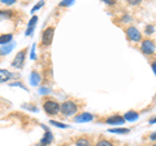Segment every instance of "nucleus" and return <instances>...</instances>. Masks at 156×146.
<instances>
[{"mask_svg":"<svg viewBox=\"0 0 156 146\" xmlns=\"http://www.w3.org/2000/svg\"><path fill=\"white\" fill-rule=\"evenodd\" d=\"M37 146H46V145H43V144H39V145H37Z\"/></svg>","mask_w":156,"mask_h":146,"instance_id":"nucleus-31","label":"nucleus"},{"mask_svg":"<svg viewBox=\"0 0 156 146\" xmlns=\"http://www.w3.org/2000/svg\"><path fill=\"white\" fill-rule=\"evenodd\" d=\"M154 123H156V118H154V119L150 120V124H154Z\"/></svg>","mask_w":156,"mask_h":146,"instance_id":"nucleus-30","label":"nucleus"},{"mask_svg":"<svg viewBox=\"0 0 156 146\" xmlns=\"http://www.w3.org/2000/svg\"><path fill=\"white\" fill-rule=\"evenodd\" d=\"M154 32V27L151 26V25H148V26H146V34L147 35H150V34H152Z\"/></svg>","mask_w":156,"mask_h":146,"instance_id":"nucleus-23","label":"nucleus"},{"mask_svg":"<svg viewBox=\"0 0 156 146\" xmlns=\"http://www.w3.org/2000/svg\"><path fill=\"white\" fill-rule=\"evenodd\" d=\"M73 2H74V0H64V2H61V3H60V7L70 5V4H73Z\"/></svg>","mask_w":156,"mask_h":146,"instance_id":"nucleus-22","label":"nucleus"},{"mask_svg":"<svg viewBox=\"0 0 156 146\" xmlns=\"http://www.w3.org/2000/svg\"><path fill=\"white\" fill-rule=\"evenodd\" d=\"M126 35H128V38L130 39V40H133V41H139L140 39H142V34H140V31L134 26L128 27V30H126Z\"/></svg>","mask_w":156,"mask_h":146,"instance_id":"nucleus-4","label":"nucleus"},{"mask_svg":"<svg viewBox=\"0 0 156 146\" xmlns=\"http://www.w3.org/2000/svg\"><path fill=\"white\" fill-rule=\"evenodd\" d=\"M12 74L9 72L8 70H4V69H0V83H4L11 79Z\"/></svg>","mask_w":156,"mask_h":146,"instance_id":"nucleus-9","label":"nucleus"},{"mask_svg":"<svg viewBox=\"0 0 156 146\" xmlns=\"http://www.w3.org/2000/svg\"><path fill=\"white\" fill-rule=\"evenodd\" d=\"M152 146H156V142H155V144H154V145H152Z\"/></svg>","mask_w":156,"mask_h":146,"instance_id":"nucleus-32","label":"nucleus"},{"mask_svg":"<svg viewBox=\"0 0 156 146\" xmlns=\"http://www.w3.org/2000/svg\"><path fill=\"white\" fill-rule=\"evenodd\" d=\"M111 133H119V134H126L130 132V129L128 128H113V129H109Z\"/></svg>","mask_w":156,"mask_h":146,"instance_id":"nucleus-16","label":"nucleus"},{"mask_svg":"<svg viewBox=\"0 0 156 146\" xmlns=\"http://www.w3.org/2000/svg\"><path fill=\"white\" fill-rule=\"evenodd\" d=\"M77 110H78V106L76 102H73V101H65L64 104L60 105V111L62 113V115H65V116L76 114Z\"/></svg>","mask_w":156,"mask_h":146,"instance_id":"nucleus-1","label":"nucleus"},{"mask_svg":"<svg viewBox=\"0 0 156 146\" xmlns=\"http://www.w3.org/2000/svg\"><path fill=\"white\" fill-rule=\"evenodd\" d=\"M43 4H44V2H39V3L37 4V5H35V7H34V8L31 9V13H34V12H37V11H38V9H39V8H41V7H43Z\"/></svg>","mask_w":156,"mask_h":146,"instance_id":"nucleus-21","label":"nucleus"},{"mask_svg":"<svg viewBox=\"0 0 156 146\" xmlns=\"http://www.w3.org/2000/svg\"><path fill=\"white\" fill-rule=\"evenodd\" d=\"M129 21H130V17H129V16H125V17L122 18V22H124V23H126V22H129Z\"/></svg>","mask_w":156,"mask_h":146,"instance_id":"nucleus-27","label":"nucleus"},{"mask_svg":"<svg viewBox=\"0 0 156 146\" xmlns=\"http://www.w3.org/2000/svg\"><path fill=\"white\" fill-rule=\"evenodd\" d=\"M12 49H13V44H12V43H8V44L3 45L2 48H0V55H2V56H5V55H8V53L11 52Z\"/></svg>","mask_w":156,"mask_h":146,"instance_id":"nucleus-13","label":"nucleus"},{"mask_svg":"<svg viewBox=\"0 0 156 146\" xmlns=\"http://www.w3.org/2000/svg\"><path fill=\"white\" fill-rule=\"evenodd\" d=\"M150 138H151V140H156V132H154L152 134H151V136H150Z\"/></svg>","mask_w":156,"mask_h":146,"instance_id":"nucleus-29","label":"nucleus"},{"mask_svg":"<svg viewBox=\"0 0 156 146\" xmlns=\"http://www.w3.org/2000/svg\"><path fill=\"white\" fill-rule=\"evenodd\" d=\"M12 38H13L12 34H7V35L3 34V35L0 36V45H5V44H8V43H11Z\"/></svg>","mask_w":156,"mask_h":146,"instance_id":"nucleus-12","label":"nucleus"},{"mask_svg":"<svg viewBox=\"0 0 156 146\" xmlns=\"http://www.w3.org/2000/svg\"><path fill=\"white\" fill-rule=\"evenodd\" d=\"M3 4H5V5H12L13 3H16V0H0Z\"/></svg>","mask_w":156,"mask_h":146,"instance_id":"nucleus-24","label":"nucleus"},{"mask_svg":"<svg viewBox=\"0 0 156 146\" xmlns=\"http://www.w3.org/2000/svg\"><path fill=\"white\" fill-rule=\"evenodd\" d=\"M37 22H38V17L37 16H34L30 21H29V28L26 30V35H31V32L34 30V26H35Z\"/></svg>","mask_w":156,"mask_h":146,"instance_id":"nucleus-11","label":"nucleus"},{"mask_svg":"<svg viewBox=\"0 0 156 146\" xmlns=\"http://www.w3.org/2000/svg\"><path fill=\"white\" fill-rule=\"evenodd\" d=\"M39 81H41V76H39V74H37V72H33V74L30 75V83H31V85L39 84Z\"/></svg>","mask_w":156,"mask_h":146,"instance_id":"nucleus-15","label":"nucleus"},{"mask_svg":"<svg viewBox=\"0 0 156 146\" xmlns=\"http://www.w3.org/2000/svg\"><path fill=\"white\" fill-rule=\"evenodd\" d=\"M51 142H52V134H51L50 131H47L46 134H44V137H43V140H42V144L43 145H48Z\"/></svg>","mask_w":156,"mask_h":146,"instance_id":"nucleus-17","label":"nucleus"},{"mask_svg":"<svg viewBox=\"0 0 156 146\" xmlns=\"http://www.w3.org/2000/svg\"><path fill=\"white\" fill-rule=\"evenodd\" d=\"M26 53H27V49L25 48V49H21L20 51L16 57L13 58V62H12V66L16 67V69H21V67L23 66V64H25V57H26Z\"/></svg>","mask_w":156,"mask_h":146,"instance_id":"nucleus-3","label":"nucleus"},{"mask_svg":"<svg viewBox=\"0 0 156 146\" xmlns=\"http://www.w3.org/2000/svg\"><path fill=\"white\" fill-rule=\"evenodd\" d=\"M151 66H152V70H154L155 75H156V61H155V62H152V64H151Z\"/></svg>","mask_w":156,"mask_h":146,"instance_id":"nucleus-28","label":"nucleus"},{"mask_svg":"<svg viewBox=\"0 0 156 146\" xmlns=\"http://www.w3.org/2000/svg\"><path fill=\"white\" fill-rule=\"evenodd\" d=\"M92 118H94V115H91V114H89V113H83V114H80L78 116H76L74 121H78V123H83V121H90V120H92Z\"/></svg>","mask_w":156,"mask_h":146,"instance_id":"nucleus-7","label":"nucleus"},{"mask_svg":"<svg viewBox=\"0 0 156 146\" xmlns=\"http://www.w3.org/2000/svg\"><path fill=\"white\" fill-rule=\"evenodd\" d=\"M12 12L13 11H0V21L4 19V18H9L13 14Z\"/></svg>","mask_w":156,"mask_h":146,"instance_id":"nucleus-18","label":"nucleus"},{"mask_svg":"<svg viewBox=\"0 0 156 146\" xmlns=\"http://www.w3.org/2000/svg\"><path fill=\"white\" fill-rule=\"evenodd\" d=\"M76 146H92L91 141L87 138H80L76 141Z\"/></svg>","mask_w":156,"mask_h":146,"instance_id":"nucleus-14","label":"nucleus"},{"mask_svg":"<svg viewBox=\"0 0 156 146\" xmlns=\"http://www.w3.org/2000/svg\"><path fill=\"white\" fill-rule=\"evenodd\" d=\"M124 116H120V115H113L111 118L107 119V123L108 124H124Z\"/></svg>","mask_w":156,"mask_h":146,"instance_id":"nucleus-8","label":"nucleus"},{"mask_svg":"<svg viewBox=\"0 0 156 146\" xmlns=\"http://www.w3.org/2000/svg\"><path fill=\"white\" fill-rule=\"evenodd\" d=\"M101 2H104L105 4H108V5H115L116 4V0H101Z\"/></svg>","mask_w":156,"mask_h":146,"instance_id":"nucleus-25","label":"nucleus"},{"mask_svg":"<svg viewBox=\"0 0 156 146\" xmlns=\"http://www.w3.org/2000/svg\"><path fill=\"white\" fill-rule=\"evenodd\" d=\"M138 113H136V111H128V113H126L125 115H124V119L125 120H129V121H133V120H136L138 119Z\"/></svg>","mask_w":156,"mask_h":146,"instance_id":"nucleus-10","label":"nucleus"},{"mask_svg":"<svg viewBox=\"0 0 156 146\" xmlns=\"http://www.w3.org/2000/svg\"><path fill=\"white\" fill-rule=\"evenodd\" d=\"M43 109H44V111L47 114L56 115L58 111H60V104H57L56 101L48 98V100H46L44 102H43Z\"/></svg>","mask_w":156,"mask_h":146,"instance_id":"nucleus-2","label":"nucleus"},{"mask_svg":"<svg viewBox=\"0 0 156 146\" xmlns=\"http://www.w3.org/2000/svg\"><path fill=\"white\" fill-rule=\"evenodd\" d=\"M96 146H113V144L109 142L108 140H100L99 142L96 144Z\"/></svg>","mask_w":156,"mask_h":146,"instance_id":"nucleus-19","label":"nucleus"},{"mask_svg":"<svg viewBox=\"0 0 156 146\" xmlns=\"http://www.w3.org/2000/svg\"><path fill=\"white\" fill-rule=\"evenodd\" d=\"M129 4H131V5H136V4H139L142 0H128Z\"/></svg>","mask_w":156,"mask_h":146,"instance_id":"nucleus-26","label":"nucleus"},{"mask_svg":"<svg viewBox=\"0 0 156 146\" xmlns=\"http://www.w3.org/2000/svg\"><path fill=\"white\" fill-rule=\"evenodd\" d=\"M51 124L56 125V127H58V128H66V127H68L66 124H64V123H60V121H55V120H51Z\"/></svg>","mask_w":156,"mask_h":146,"instance_id":"nucleus-20","label":"nucleus"},{"mask_svg":"<svg viewBox=\"0 0 156 146\" xmlns=\"http://www.w3.org/2000/svg\"><path fill=\"white\" fill-rule=\"evenodd\" d=\"M53 32H55V28H53V27H47L46 30L43 31V35H42V43H43V45H50L51 43H52Z\"/></svg>","mask_w":156,"mask_h":146,"instance_id":"nucleus-5","label":"nucleus"},{"mask_svg":"<svg viewBox=\"0 0 156 146\" xmlns=\"http://www.w3.org/2000/svg\"><path fill=\"white\" fill-rule=\"evenodd\" d=\"M140 49H142V52L144 53V55H152V53L155 52V44H154V41H151V40H143Z\"/></svg>","mask_w":156,"mask_h":146,"instance_id":"nucleus-6","label":"nucleus"}]
</instances>
